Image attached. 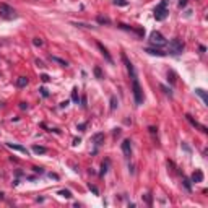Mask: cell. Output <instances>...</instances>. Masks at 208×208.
<instances>
[{"instance_id":"17","label":"cell","mask_w":208,"mask_h":208,"mask_svg":"<svg viewBox=\"0 0 208 208\" xmlns=\"http://www.w3.org/2000/svg\"><path fill=\"white\" fill-rule=\"evenodd\" d=\"M96 20H98L99 25H111V20H109V18H106V17H98Z\"/></svg>"},{"instance_id":"4","label":"cell","mask_w":208,"mask_h":208,"mask_svg":"<svg viewBox=\"0 0 208 208\" xmlns=\"http://www.w3.org/2000/svg\"><path fill=\"white\" fill-rule=\"evenodd\" d=\"M182 50H184V42L181 41V39H173V41L169 42V52L173 55H179V54H182Z\"/></svg>"},{"instance_id":"8","label":"cell","mask_w":208,"mask_h":208,"mask_svg":"<svg viewBox=\"0 0 208 208\" xmlns=\"http://www.w3.org/2000/svg\"><path fill=\"white\" fill-rule=\"evenodd\" d=\"M122 151H124V154H125L127 158H130V154H132V145H130V140H124V142H122Z\"/></svg>"},{"instance_id":"33","label":"cell","mask_w":208,"mask_h":208,"mask_svg":"<svg viewBox=\"0 0 208 208\" xmlns=\"http://www.w3.org/2000/svg\"><path fill=\"white\" fill-rule=\"evenodd\" d=\"M20 107H21V109H28V104L26 102H20Z\"/></svg>"},{"instance_id":"18","label":"cell","mask_w":208,"mask_h":208,"mask_svg":"<svg viewBox=\"0 0 208 208\" xmlns=\"http://www.w3.org/2000/svg\"><path fill=\"white\" fill-rule=\"evenodd\" d=\"M109 159H106V161H104L102 163V166H101V176H104V174H106L107 173V167H109Z\"/></svg>"},{"instance_id":"19","label":"cell","mask_w":208,"mask_h":208,"mask_svg":"<svg viewBox=\"0 0 208 208\" xmlns=\"http://www.w3.org/2000/svg\"><path fill=\"white\" fill-rule=\"evenodd\" d=\"M115 107H117V98L111 96V111H115Z\"/></svg>"},{"instance_id":"3","label":"cell","mask_w":208,"mask_h":208,"mask_svg":"<svg viewBox=\"0 0 208 208\" xmlns=\"http://www.w3.org/2000/svg\"><path fill=\"white\" fill-rule=\"evenodd\" d=\"M0 17L5 20H13L17 18V11L13 10V7L7 5V3H0Z\"/></svg>"},{"instance_id":"10","label":"cell","mask_w":208,"mask_h":208,"mask_svg":"<svg viewBox=\"0 0 208 208\" xmlns=\"http://www.w3.org/2000/svg\"><path fill=\"white\" fill-rule=\"evenodd\" d=\"M91 140L94 142V145H96V146L102 145V143H104V133H102V132H99V133H94L93 137H91Z\"/></svg>"},{"instance_id":"5","label":"cell","mask_w":208,"mask_h":208,"mask_svg":"<svg viewBox=\"0 0 208 208\" xmlns=\"http://www.w3.org/2000/svg\"><path fill=\"white\" fill-rule=\"evenodd\" d=\"M150 42L153 44V46H158V47L166 46V39H164V36H163L161 33H158V31H153V33L150 34Z\"/></svg>"},{"instance_id":"36","label":"cell","mask_w":208,"mask_h":208,"mask_svg":"<svg viewBox=\"0 0 208 208\" xmlns=\"http://www.w3.org/2000/svg\"><path fill=\"white\" fill-rule=\"evenodd\" d=\"M85 127H86V124H80V125H78V129H80V130H83Z\"/></svg>"},{"instance_id":"7","label":"cell","mask_w":208,"mask_h":208,"mask_svg":"<svg viewBox=\"0 0 208 208\" xmlns=\"http://www.w3.org/2000/svg\"><path fill=\"white\" fill-rule=\"evenodd\" d=\"M96 46H98V49H99V52H101V54L104 55V59H106L107 62L109 63H114V60H112V57H111V54H109V50L106 49V47L102 46L101 42H96Z\"/></svg>"},{"instance_id":"2","label":"cell","mask_w":208,"mask_h":208,"mask_svg":"<svg viewBox=\"0 0 208 208\" xmlns=\"http://www.w3.org/2000/svg\"><path fill=\"white\" fill-rule=\"evenodd\" d=\"M166 17H167V0H161L159 5H156L154 8V18L158 21H163Z\"/></svg>"},{"instance_id":"39","label":"cell","mask_w":208,"mask_h":208,"mask_svg":"<svg viewBox=\"0 0 208 208\" xmlns=\"http://www.w3.org/2000/svg\"><path fill=\"white\" fill-rule=\"evenodd\" d=\"M2 195H3V194H0V198H2Z\"/></svg>"},{"instance_id":"1","label":"cell","mask_w":208,"mask_h":208,"mask_svg":"<svg viewBox=\"0 0 208 208\" xmlns=\"http://www.w3.org/2000/svg\"><path fill=\"white\" fill-rule=\"evenodd\" d=\"M132 90H133L135 102H137V104H143L145 96H143V91H142V86H140V83H138V78H132Z\"/></svg>"},{"instance_id":"32","label":"cell","mask_w":208,"mask_h":208,"mask_svg":"<svg viewBox=\"0 0 208 208\" xmlns=\"http://www.w3.org/2000/svg\"><path fill=\"white\" fill-rule=\"evenodd\" d=\"M121 135V129H114V137H119Z\"/></svg>"},{"instance_id":"16","label":"cell","mask_w":208,"mask_h":208,"mask_svg":"<svg viewBox=\"0 0 208 208\" xmlns=\"http://www.w3.org/2000/svg\"><path fill=\"white\" fill-rule=\"evenodd\" d=\"M28 85V78L26 77H20L18 80H17V86H20V88H25Z\"/></svg>"},{"instance_id":"25","label":"cell","mask_w":208,"mask_h":208,"mask_svg":"<svg viewBox=\"0 0 208 208\" xmlns=\"http://www.w3.org/2000/svg\"><path fill=\"white\" fill-rule=\"evenodd\" d=\"M182 182H184V185H185L187 190H192V185H190V182L187 181V179H182Z\"/></svg>"},{"instance_id":"24","label":"cell","mask_w":208,"mask_h":208,"mask_svg":"<svg viewBox=\"0 0 208 208\" xmlns=\"http://www.w3.org/2000/svg\"><path fill=\"white\" fill-rule=\"evenodd\" d=\"M114 3H115V5H119V7H125L127 5L125 0H114Z\"/></svg>"},{"instance_id":"23","label":"cell","mask_w":208,"mask_h":208,"mask_svg":"<svg viewBox=\"0 0 208 208\" xmlns=\"http://www.w3.org/2000/svg\"><path fill=\"white\" fill-rule=\"evenodd\" d=\"M94 75H96V78H102V72L99 67H94Z\"/></svg>"},{"instance_id":"13","label":"cell","mask_w":208,"mask_h":208,"mask_svg":"<svg viewBox=\"0 0 208 208\" xmlns=\"http://www.w3.org/2000/svg\"><path fill=\"white\" fill-rule=\"evenodd\" d=\"M195 93H197L200 98H202L203 102L208 104V96H206V93H205V90H202V88H197V90H195Z\"/></svg>"},{"instance_id":"35","label":"cell","mask_w":208,"mask_h":208,"mask_svg":"<svg viewBox=\"0 0 208 208\" xmlns=\"http://www.w3.org/2000/svg\"><path fill=\"white\" fill-rule=\"evenodd\" d=\"M49 177H52V179H59V176H57V174H52V173H50V174H49Z\"/></svg>"},{"instance_id":"9","label":"cell","mask_w":208,"mask_h":208,"mask_svg":"<svg viewBox=\"0 0 208 208\" xmlns=\"http://www.w3.org/2000/svg\"><path fill=\"white\" fill-rule=\"evenodd\" d=\"M185 117H187V121H189V122L192 124V125H194V127H197L198 130H202L203 133H206V132H208V130H206V127H205V125H202V124H198L197 121H194V119H192V115H189V114H187Z\"/></svg>"},{"instance_id":"29","label":"cell","mask_w":208,"mask_h":208,"mask_svg":"<svg viewBox=\"0 0 208 208\" xmlns=\"http://www.w3.org/2000/svg\"><path fill=\"white\" fill-rule=\"evenodd\" d=\"M39 91H41V94L44 96V98H47V96H49V91H47L46 88H41V90H39Z\"/></svg>"},{"instance_id":"22","label":"cell","mask_w":208,"mask_h":208,"mask_svg":"<svg viewBox=\"0 0 208 208\" xmlns=\"http://www.w3.org/2000/svg\"><path fill=\"white\" fill-rule=\"evenodd\" d=\"M50 59H52V60H54V62H59L62 67H67V65H69V63H67L65 60H62V59H59V57H50Z\"/></svg>"},{"instance_id":"34","label":"cell","mask_w":208,"mask_h":208,"mask_svg":"<svg viewBox=\"0 0 208 208\" xmlns=\"http://www.w3.org/2000/svg\"><path fill=\"white\" fill-rule=\"evenodd\" d=\"M33 169H34V173H39V174H41V173H44V171L41 169V167H33Z\"/></svg>"},{"instance_id":"31","label":"cell","mask_w":208,"mask_h":208,"mask_svg":"<svg viewBox=\"0 0 208 208\" xmlns=\"http://www.w3.org/2000/svg\"><path fill=\"white\" fill-rule=\"evenodd\" d=\"M187 2H189V0H179V7H181V8H184V7L187 5Z\"/></svg>"},{"instance_id":"12","label":"cell","mask_w":208,"mask_h":208,"mask_svg":"<svg viewBox=\"0 0 208 208\" xmlns=\"http://www.w3.org/2000/svg\"><path fill=\"white\" fill-rule=\"evenodd\" d=\"M7 146L8 148H11V150H17V151H21L23 154H26L28 156V150L25 146H20V145H13V143H7Z\"/></svg>"},{"instance_id":"21","label":"cell","mask_w":208,"mask_h":208,"mask_svg":"<svg viewBox=\"0 0 208 208\" xmlns=\"http://www.w3.org/2000/svg\"><path fill=\"white\" fill-rule=\"evenodd\" d=\"M59 195H62V197H65V198H70L72 192L70 190H59Z\"/></svg>"},{"instance_id":"38","label":"cell","mask_w":208,"mask_h":208,"mask_svg":"<svg viewBox=\"0 0 208 208\" xmlns=\"http://www.w3.org/2000/svg\"><path fill=\"white\" fill-rule=\"evenodd\" d=\"M150 132H151V133L154 135V133H156V129H154V127H150Z\"/></svg>"},{"instance_id":"27","label":"cell","mask_w":208,"mask_h":208,"mask_svg":"<svg viewBox=\"0 0 208 208\" xmlns=\"http://www.w3.org/2000/svg\"><path fill=\"white\" fill-rule=\"evenodd\" d=\"M90 190H91V192H93V194H94V195H99V190H98V189H96V187H94V185H91V184H90Z\"/></svg>"},{"instance_id":"30","label":"cell","mask_w":208,"mask_h":208,"mask_svg":"<svg viewBox=\"0 0 208 208\" xmlns=\"http://www.w3.org/2000/svg\"><path fill=\"white\" fill-rule=\"evenodd\" d=\"M41 80H42L44 83H47V81H49L50 78H49V75H46V73H44V75H41Z\"/></svg>"},{"instance_id":"15","label":"cell","mask_w":208,"mask_h":208,"mask_svg":"<svg viewBox=\"0 0 208 208\" xmlns=\"http://www.w3.org/2000/svg\"><path fill=\"white\" fill-rule=\"evenodd\" d=\"M145 52H148V54H151V55H159V57H164V52H161V50H158V49H151V47H148V49H145Z\"/></svg>"},{"instance_id":"6","label":"cell","mask_w":208,"mask_h":208,"mask_svg":"<svg viewBox=\"0 0 208 208\" xmlns=\"http://www.w3.org/2000/svg\"><path fill=\"white\" fill-rule=\"evenodd\" d=\"M121 57H122V62L125 63V67H127V72H129L130 78H137V72H135V67H133V63H132V62L129 60V59H127V55H125V54H122Z\"/></svg>"},{"instance_id":"26","label":"cell","mask_w":208,"mask_h":208,"mask_svg":"<svg viewBox=\"0 0 208 208\" xmlns=\"http://www.w3.org/2000/svg\"><path fill=\"white\" fill-rule=\"evenodd\" d=\"M33 44H34V46H42V39L34 38V39H33Z\"/></svg>"},{"instance_id":"20","label":"cell","mask_w":208,"mask_h":208,"mask_svg":"<svg viewBox=\"0 0 208 208\" xmlns=\"http://www.w3.org/2000/svg\"><path fill=\"white\" fill-rule=\"evenodd\" d=\"M72 99H73V101L75 102H78V90H77V88H73V90H72Z\"/></svg>"},{"instance_id":"14","label":"cell","mask_w":208,"mask_h":208,"mask_svg":"<svg viewBox=\"0 0 208 208\" xmlns=\"http://www.w3.org/2000/svg\"><path fill=\"white\" fill-rule=\"evenodd\" d=\"M33 151L36 154H46L47 153V148L46 146H41V145H34L33 146Z\"/></svg>"},{"instance_id":"37","label":"cell","mask_w":208,"mask_h":208,"mask_svg":"<svg viewBox=\"0 0 208 208\" xmlns=\"http://www.w3.org/2000/svg\"><path fill=\"white\" fill-rule=\"evenodd\" d=\"M60 106H62V107H65V106H69V101H63V102H60Z\"/></svg>"},{"instance_id":"11","label":"cell","mask_w":208,"mask_h":208,"mask_svg":"<svg viewBox=\"0 0 208 208\" xmlns=\"http://www.w3.org/2000/svg\"><path fill=\"white\" fill-rule=\"evenodd\" d=\"M202 181H203V173L200 169H195V173L192 174V182L197 184V182H202Z\"/></svg>"},{"instance_id":"28","label":"cell","mask_w":208,"mask_h":208,"mask_svg":"<svg viewBox=\"0 0 208 208\" xmlns=\"http://www.w3.org/2000/svg\"><path fill=\"white\" fill-rule=\"evenodd\" d=\"M161 90H163V91H164V93H166V94H169V96H173V91H171V90H169V88H166V86H161Z\"/></svg>"}]
</instances>
